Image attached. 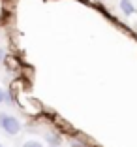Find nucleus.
<instances>
[{
    "label": "nucleus",
    "mask_w": 137,
    "mask_h": 147,
    "mask_svg": "<svg viewBox=\"0 0 137 147\" xmlns=\"http://www.w3.org/2000/svg\"><path fill=\"white\" fill-rule=\"evenodd\" d=\"M2 100H4V91L0 89V104H2Z\"/></svg>",
    "instance_id": "423d86ee"
},
{
    "label": "nucleus",
    "mask_w": 137,
    "mask_h": 147,
    "mask_svg": "<svg viewBox=\"0 0 137 147\" xmlns=\"http://www.w3.org/2000/svg\"><path fill=\"white\" fill-rule=\"evenodd\" d=\"M72 147H83V145H81V143H77V142H73V143H72Z\"/></svg>",
    "instance_id": "0eeeda50"
},
{
    "label": "nucleus",
    "mask_w": 137,
    "mask_h": 147,
    "mask_svg": "<svg viewBox=\"0 0 137 147\" xmlns=\"http://www.w3.org/2000/svg\"><path fill=\"white\" fill-rule=\"evenodd\" d=\"M23 147H43L39 142H36V140H28V142L23 143Z\"/></svg>",
    "instance_id": "7ed1b4c3"
},
{
    "label": "nucleus",
    "mask_w": 137,
    "mask_h": 147,
    "mask_svg": "<svg viewBox=\"0 0 137 147\" xmlns=\"http://www.w3.org/2000/svg\"><path fill=\"white\" fill-rule=\"evenodd\" d=\"M4 61H6V53H4V49L0 47V64H2Z\"/></svg>",
    "instance_id": "39448f33"
},
{
    "label": "nucleus",
    "mask_w": 137,
    "mask_h": 147,
    "mask_svg": "<svg viewBox=\"0 0 137 147\" xmlns=\"http://www.w3.org/2000/svg\"><path fill=\"white\" fill-rule=\"evenodd\" d=\"M0 147H4V145H2V143H0Z\"/></svg>",
    "instance_id": "6e6552de"
},
{
    "label": "nucleus",
    "mask_w": 137,
    "mask_h": 147,
    "mask_svg": "<svg viewBox=\"0 0 137 147\" xmlns=\"http://www.w3.org/2000/svg\"><path fill=\"white\" fill-rule=\"evenodd\" d=\"M120 9H122L124 15H132V13L135 11V8H133V4L130 0H120Z\"/></svg>",
    "instance_id": "f03ea898"
},
{
    "label": "nucleus",
    "mask_w": 137,
    "mask_h": 147,
    "mask_svg": "<svg viewBox=\"0 0 137 147\" xmlns=\"http://www.w3.org/2000/svg\"><path fill=\"white\" fill-rule=\"evenodd\" d=\"M0 128L4 130L6 134L15 136L21 130V123L19 119H15L13 115H8V113H0Z\"/></svg>",
    "instance_id": "f257e3e1"
},
{
    "label": "nucleus",
    "mask_w": 137,
    "mask_h": 147,
    "mask_svg": "<svg viewBox=\"0 0 137 147\" xmlns=\"http://www.w3.org/2000/svg\"><path fill=\"white\" fill-rule=\"evenodd\" d=\"M47 142H51L53 145H56V143L60 142V138H56V136H53V134H47Z\"/></svg>",
    "instance_id": "20e7f679"
}]
</instances>
